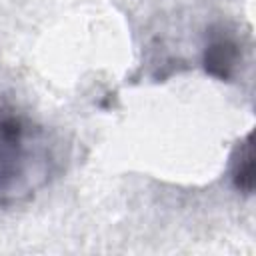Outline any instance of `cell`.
Masks as SVG:
<instances>
[{
	"label": "cell",
	"mask_w": 256,
	"mask_h": 256,
	"mask_svg": "<svg viewBox=\"0 0 256 256\" xmlns=\"http://www.w3.org/2000/svg\"><path fill=\"white\" fill-rule=\"evenodd\" d=\"M234 184L236 188L250 192L254 186V154H252V136L240 144V156L234 160Z\"/></svg>",
	"instance_id": "7a4b0ae2"
},
{
	"label": "cell",
	"mask_w": 256,
	"mask_h": 256,
	"mask_svg": "<svg viewBox=\"0 0 256 256\" xmlns=\"http://www.w3.org/2000/svg\"><path fill=\"white\" fill-rule=\"evenodd\" d=\"M236 60V46L228 40H220L206 50V70L218 78H228Z\"/></svg>",
	"instance_id": "6da1fadb"
}]
</instances>
